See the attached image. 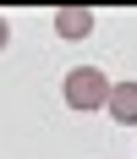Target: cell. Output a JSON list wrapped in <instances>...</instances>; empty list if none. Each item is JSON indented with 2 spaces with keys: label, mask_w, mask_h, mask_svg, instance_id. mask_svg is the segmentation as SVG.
<instances>
[{
  "label": "cell",
  "mask_w": 137,
  "mask_h": 159,
  "mask_svg": "<svg viewBox=\"0 0 137 159\" xmlns=\"http://www.w3.org/2000/svg\"><path fill=\"white\" fill-rule=\"evenodd\" d=\"M11 44V22H6V16H0V49Z\"/></svg>",
  "instance_id": "277c9868"
},
{
  "label": "cell",
  "mask_w": 137,
  "mask_h": 159,
  "mask_svg": "<svg viewBox=\"0 0 137 159\" xmlns=\"http://www.w3.org/2000/svg\"><path fill=\"white\" fill-rule=\"evenodd\" d=\"M110 88H115V82L104 77V71H99V66H71V71H66V104H71V110H104L110 104Z\"/></svg>",
  "instance_id": "6da1fadb"
},
{
  "label": "cell",
  "mask_w": 137,
  "mask_h": 159,
  "mask_svg": "<svg viewBox=\"0 0 137 159\" xmlns=\"http://www.w3.org/2000/svg\"><path fill=\"white\" fill-rule=\"evenodd\" d=\"M55 28H61V39H88V33H93V11L66 6V11H55Z\"/></svg>",
  "instance_id": "3957f363"
},
{
  "label": "cell",
  "mask_w": 137,
  "mask_h": 159,
  "mask_svg": "<svg viewBox=\"0 0 137 159\" xmlns=\"http://www.w3.org/2000/svg\"><path fill=\"white\" fill-rule=\"evenodd\" d=\"M121 126H137V82H115L110 88V104H104Z\"/></svg>",
  "instance_id": "7a4b0ae2"
}]
</instances>
